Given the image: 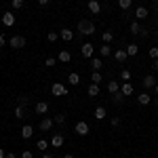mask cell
<instances>
[{
	"label": "cell",
	"mask_w": 158,
	"mask_h": 158,
	"mask_svg": "<svg viewBox=\"0 0 158 158\" xmlns=\"http://www.w3.org/2000/svg\"><path fill=\"white\" fill-rule=\"evenodd\" d=\"M78 32H80L82 36H93V34H95V23L89 21V19H80V21H78Z\"/></svg>",
	"instance_id": "obj_1"
},
{
	"label": "cell",
	"mask_w": 158,
	"mask_h": 158,
	"mask_svg": "<svg viewBox=\"0 0 158 158\" xmlns=\"http://www.w3.org/2000/svg\"><path fill=\"white\" fill-rule=\"evenodd\" d=\"M51 93H53L55 97H65V95H68V89L61 85V82H55V85L51 86Z\"/></svg>",
	"instance_id": "obj_2"
},
{
	"label": "cell",
	"mask_w": 158,
	"mask_h": 158,
	"mask_svg": "<svg viewBox=\"0 0 158 158\" xmlns=\"http://www.w3.org/2000/svg\"><path fill=\"white\" fill-rule=\"evenodd\" d=\"M80 53H82V57H86V59H93V55H95V47H93L91 42H85V44L80 47Z\"/></svg>",
	"instance_id": "obj_3"
},
{
	"label": "cell",
	"mask_w": 158,
	"mask_h": 158,
	"mask_svg": "<svg viewBox=\"0 0 158 158\" xmlns=\"http://www.w3.org/2000/svg\"><path fill=\"white\" fill-rule=\"evenodd\" d=\"M74 131H76V135H80V137H85V135H89V124H86L85 120H80V122H76V127H74Z\"/></svg>",
	"instance_id": "obj_4"
},
{
	"label": "cell",
	"mask_w": 158,
	"mask_h": 158,
	"mask_svg": "<svg viewBox=\"0 0 158 158\" xmlns=\"http://www.w3.org/2000/svg\"><path fill=\"white\" fill-rule=\"evenodd\" d=\"M9 47H11V49H23L25 47V38L23 36H13L11 40H9Z\"/></svg>",
	"instance_id": "obj_5"
},
{
	"label": "cell",
	"mask_w": 158,
	"mask_h": 158,
	"mask_svg": "<svg viewBox=\"0 0 158 158\" xmlns=\"http://www.w3.org/2000/svg\"><path fill=\"white\" fill-rule=\"evenodd\" d=\"M2 23H4V27H13L15 25V13H2Z\"/></svg>",
	"instance_id": "obj_6"
},
{
	"label": "cell",
	"mask_w": 158,
	"mask_h": 158,
	"mask_svg": "<svg viewBox=\"0 0 158 158\" xmlns=\"http://www.w3.org/2000/svg\"><path fill=\"white\" fill-rule=\"evenodd\" d=\"M131 34H135V36H139V34H141V36H148V32L141 27L139 21H133V23H131Z\"/></svg>",
	"instance_id": "obj_7"
},
{
	"label": "cell",
	"mask_w": 158,
	"mask_h": 158,
	"mask_svg": "<svg viewBox=\"0 0 158 158\" xmlns=\"http://www.w3.org/2000/svg\"><path fill=\"white\" fill-rule=\"evenodd\" d=\"M59 38H61V40H65V42H72V40H74V30L63 27V30L59 32Z\"/></svg>",
	"instance_id": "obj_8"
},
{
	"label": "cell",
	"mask_w": 158,
	"mask_h": 158,
	"mask_svg": "<svg viewBox=\"0 0 158 158\" xmlns=\"http://www.w3.org/2000/svg\"><path fill=\"white\" fill-rule=\"evenodd\" d=\"M63 141H65V137H63L61 133H55L53 137H51V141H49V143H51L53 148H61V146H63Z\"/></svg>",
	"instance_id": "obj_9"
},
{
	"label": "cell",
	"mask_w": 158,
	"mask_h": 158,
	"mask_svg": "<svg viewBox=\"0 0 158 158\" xmlns=\"http://www.w3.org/2000/svg\"><path fill=\"white\" fill-rule=\"evenodd\" d=\"M120 91H122V95H124V97H131V95L135 93V86L131 85V82H122V85H120Z\"/></svg>",
	"instance_id": "obj_10"
},
{
	"label": "cell",
	"mask_w": 158,
	"mask_h": 158,
	"mask_svg": "<svg viewBox=\"0 0 158 158\" xmlns=\"http://www.w3.org/2000/svg\"><path fill=\"white\" fill-rule=\"evenodd\" d=\"M53 124H55L53 118H42L40 124H38V129H40V131H51V129H53Z\"/></svg>",
	"instance_id": "obj_11"
},
{
	"label": "cell",
	"mask_w": 158,
	"mask_h": 158,
	"mask_svg": "<svg viewBox=\"0 0 158 158\" xmlns=\"http://www.w3.org/2000/svg\"><path fill=\"white\" fill-rule=\"evenodd\" d=\"M57 61H59V63H70V61H72V53H70V51H59V55H57Z\"/></svg>",
	"instance_id": "obj_12"
},
{
	"label": "cell",
	"mask_w": 158,
	"mask_h": 158,
	"mask_svg": "<svg viewBox=\"0 0 158 158\" xmlns=\"http://www.w3.org/2000/svg\"><path fill=\"white\" fill-rule=\"evenodd\" d=\"M143 86H146V89H154V86H156V76H154V74H148L146 78H143Z\"/></svg>",
	"instance_id": "obj_13"
},
{
	"label": "cell",
	"mask_w": 158,
	"mask_h": 158,
	"mask_svg": "<svg viewBox=\"0 0 158 158\" xmlns=\"http://www.w3.org/2000/svg\"><path fill=\"white\" fill-rule=\"evenodd\" d=\"M148 9L146 6H137V9H135V17H137V21H141V19H146L148 17Z\"/></svg>",
	"instance_id": "obj_14"
},
{
	"label": "cell",
	"mask_w": 158,
	"mask_h": 158,
	"mask_svg": "<svg viewBox=\"0 0 158 158\" xmlns=\"http://www.w3.org/2000/svg\"><path fill=\"white\" fill-rule=\"evenodd\" d=\"M127 57H129V55H127V49H118L116 53H114V59L118 61V63H122V61H127Z\"/></svg>",
	"instance_id": "obj_15"
},
{
	"label": "cell",
	"mask_w": 158,
	"mask_h": 158,
	"mask_svg": "<svg viewBox=\"0 0 158 158\" xmlns=\"http://www.w3.org/2000/svg\"><path fill=\"white\" fill-rule=\"evenodd\" d=\"M89 11L95 13V15H99V13H101V4H99L97 0H89Z\"/></svg>",
	"instance_id": "obj_16"
},
{
	"label": "cell",
	"mask_w": 158,
	"mask_h": 158,
	"mask_svg": "<svg viewBox=\"0 0 158 158\" xmlns=\"http://www.w3.org/2000/svg\"><path fill=\"white\" fill-rule=\"evenodd\" d=\"M91 68H93L95 72H99V70L103 68V59H101V57H93V59H91Z\"/></svg>",
	"instance_id": "obj_17"
},
{
	"label": "cell",
	"mask_w": 158,
	"mask_h": 158,
	"mask_svg": "<svg viewBox=\"0 0 158 158\" xmlns=\"http://www.w3.org/2000/svg\"><path fill=\"white\" fill-rule=\"evenodd\" d=\"M34 135V127H30V124H23V129H21V137L23 139H30Z\"/></svg>",
	"instance_id": "obj_18"
},
{
	"label": "cell",
	"mask_w": 158,
	"mask_h": 158,
	"mask_svg": "<svg viewBox=\"0 0 158 158\" xmlns=\"http://www.w3.org/2000/svg\"><path fill=\"white\" fill-rule=\"evenodd\" d=\"M86 93H89V97H97V95H99V85L91 82V85H89V89H86Z\"/></svg>",
	"instance_id": "obj_19"
},
{
	"label": "cell",
	"mask_w": 158,
	"mask_h": 158,
	"mask_svg": "<svg viewBox=\"0 0 158 158\" xmlns=\"http://www.w3.org/2000/svg\"><path fill=\"white\" fill-rule=\"evenodd\" d=\"M108 91L114 95V93H118L120 91V85H118V80H108Z\"/></svg>",
	"instance_id": "obj_20"
},
{
	"label": "cell",
	"mask_w": 158,
	"mask_h": 158,
	"mask_svg": "<svg viewBox=\"0 0 158 158\" xmlns=\"http://www.w3.org/2000/svg\"><path fill=\"white\" fill-rule=\"evenodd\" d=\"M49 112V103L47 101H38L36 103V114H47Z\"/></svg>",
	"instance_id": "obj_21"
},
{
	"label": "cell",
	"mask_w": 158,
	"mask_h": 158,
	"mask_svg": "<svg viewBox=\"0 0 158 158\" xmlns=\"http://www.w3.org/2000/svg\"><path fill=\"white\" fill-rule=\"evenodd\" d=\"M106 116H108L106 108H103V106H97V108H95V118H97V120H103Z\"/></svg>",
	"instance_id": "obj_22"
},
{
	"label": "cell",
	"mask_w": 158,
	"mask_h": 158,
	"mask_svg": "<svg viewBox=\"0 0 158 158\" xmlns=\"http://www.w3.org/2000/svg\"><path fill=\"white\" fill-rule=\"evenodd\" d=\"M150 101H152V97H150L148 93H139V97H137V103H139V106H148Z\"/></svg>",
	"instance_id": "obj_23"
},
{
	"label": "cell",
	"mask_w": 158,
	"mask_h": 158,
	"mask_svg": "<svg viewBox=\"0 0 158 158\" xmlns=\"http://www.w3.org/2000/svg\"><path fill=\"white\" fill-rule=\"evenodd\" d=\"M68 82H70V85H74V86H78V85H80V76H78L76 72H72L70 76H68Z\"/></svg>",
	"instance_id": "obj_24"
},
{
	"label": "cell",
	"mask_w": 158,
	"mask_h": 158,
	"mask_svg": "<svg viewBox=\"0 0 158 158\" xmlns=\"http://www.w3.org/2000/svg\"><path fill=\"white\" fill-rule=\"evenodd\" d=\"M137 53H139V47L137 44H127V55L129 57H135Z\"/></svg>",
	"instance_id": "obj_25"
},
{
	"label": "cell",
	"mask_w": 158,
	"mask_h": 158,
	"mask_svg": "<svg viewBox=\"0 0 158 158\" xmlns=\"http://www.w3.org/2000/svg\"><path fill=\"white\" fill-rule=\"evenodd\" d=\"M101 40H103V42H106V44H110V42H112V40H114V34H112V32H110V30H106V32H103V34H101Z\"/></svg>",
	"instance_id": "obj_26"
},
{
	"label": "cell",
	"mask_w": 158,
	"mask_h": 158,
	"mask_svg": "<svg viewBox=\"0 0 158 158\" xmlns=\"http://www.w3.org/2000/svg\"><path fill=\"white\" fill-rule=\"evenodd\" d=\"M91 82H95V85H101V82H103V76H101L99 72H93V74H91Z\"/></svg>",
	"instance_id": "obj_27"
},
{
	"label": "cell",
	"mask_w": 158,
	"mask_h": 158,
	"mask_svg": "<svg viewBox=\"0 0 158 158\" xmlns=\"http://www.w3.org/2000/svg\"><path fill=\"white\" fill-rule=\"evenodd\" d=\"M110 53H112V47H110V44H103V47L99 49V55H101V57H110Z\"/></svg>",
	"instance_id": "obj_28"
},
{
	"label": "cell",
	"mask_w": 158,
	"mask_h": 158,
	"mask_svg": "<svg viewBox=\"0 0 158 158\" xmlns=\"http://www.w3.org/2000/svg\"><path fill=\"white\" fill-rule=\"evenodd\" d=\"M131 2H133V0H118V6H120L122 11H129V9H131Z\"/></svg>",
	"instance_id": "obj_29"
},
{
	"label": "cell",
	"mask_w": 158,
	"mask_h": 158,
	"mask_svg": "<svg viewBox=\"0 0 158 158\" xmlns=\"http://www.w3.org/2000/svg\"><path fill=\"white\" fill-rule=\"evenodd\" d=\"M148 55H150V59H152V61H154V59H158V47H150Z\"/></svg>",
	"instance_id": "obj_30"
},
{
	"label": "cell",
	"mask_w": 158,
	"mask_h": 158,
	"mask_svg": "<svg viewBox=\"0 0 158 158\" xmlns=\"http://www.w3.org/2000/svg\"><path fill=\"white\" fill-rule=\"evenodd\" d=\"M51 146V143H49V141H44V139H40V141H38V143H36V148H38V150H40V152H44V150H47V148H49Z\"/></svg>",
	"instance_id": "obj_31"
},
{
	"label": "cell",
	"mask_w": 158,
	"mask_h": 158,
	"mask_svg": "<svg viewBox=\"0 0 158 158\" xmlns=\"http://www.w3.org/2000/svg\"><path fill=\"white\" fill-rule=\"evenodd\" d=\"M11 4H13V9H15V11H19V9H23V4H25V0H13Z\"/></svg>",
	"instance_id": "obj_32"
},
{
	"label": "cell",
	"mask_w": 158,
	"mask_h": 158,
	"mask_svg": "<svg viewBox=\"0 0 158 158\" xmlns=\"http://www.w3.org/2000/svg\"><path fill=\"white\" fill-rule=\"evenodd\" d=\"M44 65H47V68H53V65H57V57H47V59H44Z\"/></svg>",
	"instance_id": "obj_33"
},
{
	"label": "cell",
	"mask_w": 158,
	"mask_h": 158,
	"mask_svg": "<svg viewBox=\"0 0 158 158\" xmlns=\"http://www.w3.org/2000/svg\"><path fill=\"white\" fill-rule=\"evenodd\" d=\"M15 116H17V118H23V116H25L23 106H17V108H15Z\"/></svg>",
	"instance_id": "obj_34"
},
{
	"label": "cell",
	"mask_w": 158,
	"mask_h": 158,
	"mask_svg": "<svg viewBox=\"0 0 158 158\" xmlns=\"http://www.w3.org/2000/svg\"><path fill=\"white\" fill-rule=\"evenodd\" d=\"M120 78L124 80V82H129V80H131V70H122V72H120Z\"/></svg>",
	"instance_id": "obj_35"
},
{
	"label": "cell",
	"mask_w": 158,
	"mask_h": 158,
	"mask_svg": "<svg viewBox=\"0 0 158 158\" xmlns=\"http://www.w3.org/2000/svg\"><path fill=\"white\" fill-rule=\"evenodd\" d=\"M53 120H55V124H63V122H65V116H63V114H57V116H55V118H53Z\"/></svg>",
	"instance_id": "obj_36"
},
{
	"label": "cell",
	"mask_w": 158,
	"mask_h": 158,
	"mask_svg": "<svg viewBox=\"0 0 158 158\" xmlns=\"http://www.w3.org/2000/svg\"><path fill=\"white\" fill-rule=\"evenodd\" d=\"M122 97H124V95H122V91L114 93V101H116V103H120V101H122Z\"/></svg>",
	"instance_id": "obj_37"
},
{
	"label": "cell",
	"mask_w": 158,
	"mask_h": 158,
	"mask_svg": "<svg viewBox=\"0 0 158 158\" xmlns=\"http://www.w3.org/2000/svg\"><path fill=\"white\" fill-rule=\"evenodd\" d=\"M47 40H49V42H55V40H57V32H49Z\"/></svg>",
	"instance_id": "obj_38"
},
{
	"label": "cell",
	"mask_w": 158,
	"mask_h": 158,
	"mask_svg": "<svg viewBox=\"0 0 158 158\" xmlns=\"http://www.w3.org/2000/svg\"><path fill=\"white\" fill-rule=\"evenodd\" d=\"M27 101H30V99L25 97V95H21V97H19V101H17V103H19V106H23V108H25V103H27Z\"/></svg>",
	"instance_id": "obj_39"
},
{
	"label": "cell",
	"mask_w": 158,
	"mask_h": 158,
	"mask_svg": "<svg viewBox=\"0 0 158 158\" xmlns=\"http://www.w3.org/2000/svg\"><path fill=\"white\" fill-rule=\"evenodd\" d=\"M21 158H34V154H32L30 150H23V152H21Z\"/></svg>",
	"instance_id": "obj_40"
},
{
	"label": "cell",
	"mask_w": 158,
	"mask_h": 158,
	"mask_svg": "<svg viewBox=\"0 0 158 158\" xmlns=\"http://www.w3.org/2000/svg\"><path fill=\"white\" fill-rule=\"evenodd\" d=\"M112 127H114V129L120 127V118H112Z\"/></svg>",
	"instance_id": "obj_41"
},
{
	"label": "cell",
	"mask_w": 158,
	"mask_h": 158,
	"mask_svg": "<svg viewBox=\"0 0 158 158\" xmlns=\"http://www.w3.org/2000/svg\"><path fill=\"white\" fill-rule=\"evenodd\" d=\"M152 70H154V72H158V59L152 61Z\"/></svg>",
	"instance_id": "obj_42"
},
{
	"label": "cell",
	"mask_w": 158,
	"mask_h": 158,
	"mask_svg": "<svg viewBox=\"0 0 158 158\" xmlns=\"http://www.w3.org/2000/svg\"><path fill=\"white\" fill-rule=\"evenodd\" d=\"M4 44H6V38H4L2 34H0V47H4Z\"/></svg>",
	"instance_id": "obj_43"
},
{
	"label": "cell",
	"mask_w": 158,
	"mask_h": 158,
	"mask_svg": "<svg viewBox=\"0 0 158 158\" xmlns=\"http://www.w3.org/2000/svg\"><path fill=\"white\" fill-rule=\"evenodd\" d=\"M51 0H38V4H40V6H44V4H49Z\"/></svg>",
	"instance_id": "obj_44"
},
{
	"label": "cell",
	"mask_w": 158,
	"mask_h": 158,
	"mask_svg": "<svg viewBox=\"0 0 158 158\" xmlns=\"http://www.w3.org/2000/svg\"><path fill=\"white\" fill-rule=\"evenodd\" d=\"M4 158H17V156H15L13 152H6V156H4Z\"/></svg>",
	"instance_id": "obj_45"
},
{
	"label": "cell",
	"mask_w": 158,
	"mask_h": 158,
	"mask_svg": "<svg viewBox=\"0 0 158 158\" xmlns=\"http://www.w3.org/2000/svg\"><path fill=\"white\" fill-rule=\"evenodd\" d=\"M4 156H6V152H4V150L0 148V158H4Z\"/></svg>",
	"instance_id": "obj_46"
},
{
	"label": "cell",
	"mask_w": 158,
	"mask_h": 158,
	"mask_svg": "<svg viewBox=\"0 0 158 158\" xmlns=\"http://www.w3.org/2000/svg\"><path fill=\"white\" fill-rule=\"evenodd\" d=\"M63 158H74V156H72V154H65V156H63Z\"/></svg>",
	"instance_id": "obj_47"
},
{
	"label": "cell",
	"mask_w": 158,
	"mask_h": 158,
	"mask_svg": "<svg viewBox=\"0 0 158 158\" xmlns=\"http://www.w3.org/2000/svg\"><path fill=\"white\" fill-rule=\"evenodd\" d=\"M154 91H156V95H158V82H156V86H154Z\"/></svg>",
	"instance_id": "obj_48"
},
{
	"label": "cell",
	"mask_w": 158,
	"mask_h": 158,
	"mask_svg": "<svg viewBox=\"0 0 158 158\" xmlns=\"http://www.w3.org/2000/svg\"><path fill=\"white\" fill-rule=\"evenodd\" d=\"M42 158H53V156H51V154H44V156H42Z\"/></svg>",
	"instance_id": "obj_49"
},
{
	"label": "cell",
	"mask_w": 158,
	"mask_h": 158,
	"mask_svg": "<svg viewBox=\"0 0 158 158\" xmlns=\"http://www.w3.org/2000/svg\"><path fill=\"white\" fill-rule=\"evenodd\" d=\"M152 2H154V4H158V0H152Z\"/></svg>",
	"instance_id": "obj_50"
},
{
	"label": "cell",
	"mask_w": 158,
	"mask_h": 158,
	"mask_svg": "<svg viewBox=\"0 0 158 158\" xmlns=\"http://www.w3.org/2000/svg\"><path fill=\"white\" fill-rule=\"evenodd\" d=\"M0 74H2V70H0Z\"/></svg>",
	"instance_id": "obj_51"
}]
</instances>
